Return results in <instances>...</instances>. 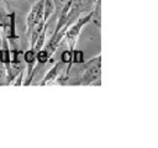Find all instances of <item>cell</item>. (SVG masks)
Masks as SVG:
<instances>
[{"instance_id": "5b68a950", "label": "cell", "mask_w": 158, "mask_h": 148, "mask_svg": "<svg viewBox=\"0 0 158 148\" xmlns=\"http://www.w3.org/2000/svg\"><path fill=\"white\" fill-rule=\"evenodd\" d=\"M62 65H63V63H57V64L46 74V76H44V79H43V81L41 83V85H46V84L53 81V80L57 78V75H58V73H59Z\"/></svg>"}, {"instance_id": "277c9868", "label": "cell", "mask_w": 158, "mask_h": 148, "mask_svg": "<svg viewBox=\"0 0 158 148\" xmlns=\"http://www.w3.org/2000/svg\"><path fill=\"white\" fill-rule=\"evenodd\" d=\"M0 62L4 63L6 65V68L10 72V64H11V52L9 48V44L6 42V39H4L2 42V49L0 51Z\"/></svg>"}, {"instance_id": "52a82bcc", "label": "cell", "mask_w": 158, "mask_h": 148, "mask_svg": "<svg viewBox=\"0 0 158 148\" xmlns=\"http://www.w3.org/2000/svg\"><path fill=\"white\" fill-rule=\"evenodd\" d=\"M77 1L80 5V7L83 9V12L91 11L93 10V6L95 4V0H77Z\"/></svg>"}, {"instance_id": "7c38bea8", "label": "cell", "mask_w": 158, "mask_h": 148, "mask_svg": "<svg viewBox=\"0 0 158 148\" xmlns=\"http://www.w3.org/2000/svg\"><path fill=\"white\" fill-rule=\"evenodd\" d=\"M32 1H37V0H32Z\"/></svg>"}, {"instance_id": "3957f363", "label": "cell", "mask_w": 158, "mask_h": 148, "mask_svg": "<svg viewBox=\"0 0 158 148\" xmlns=\"http://www.w3.org/2000/svg\"><path fill=\"white\" fill-rule=\"evenodd\" d=\"M44 17V10H43V0H37L35 1V4L32 5L31 10H30V14L27 15V18H26V23H27V28L28 31H31L33 23L37 21V18L40 17Z\"/></svg>"}, {"instance_id": "8992f818", "label": "cell", "mask_w": 158, "mask_h": 148, "mask_svg": "<svg viewBox=\"0 0 158 148\" xmlns=\"http://www.w3.org/2000/svg\"><path fill=\"white\" fill-rule=\"evenodd\" d=\"M23 60L26 62V64L28 67V70L32 74V69H33V65H35V62H36V52L32 48H30V51H27L23 54Z\"/></svg>"}, {"instance_id": "7a4b0ae2", "label": "cell", "mask_w": 158, "mask_h": 148, "mask_svg": "<svg viewBox=\"0 0 158 148\" xmlns=\"http://www.w3.org/2000/svg\"><path fill=\"white\" fill-rule=\"evenodd\" d=\"M91 15H93V12H89V14H86L84 17H79V18L75 21V23H72V26H70L69 30L67 28L68 31L65 32V37H67V39H68V43H69L70 49H73V47H74V44H75V41H77V38H78V36H79V32H80V30L83 28V26L86 25L88 21H90Z\"/></svg>"}, {"instance_id": "30bf717a", "label": "cell", "mask_w": 158, "mask_h": 148, "mask_svg": "<svg viewBox=\"0 0 158 148\" xmlns=\"http://www.w3.org/2000/svg\"><path fill=\"white\" fill-rule=\"evenodd\" d=\"M72 62H74V63H83V52L81 51H73L72 49Z\"/></svg>"}, {"instance_id": "4fadbf2b", "label": "cell", "mask_w": 158, "mask_h": 148, "mask_svg": "<svg viewBox=\"0 0 158 148\" xmlns=\"http://www.w3.org/2000/svg\"><path fill=\"white\" fill-rule=\"evenodd\" d=\"M0 1H2V0H0Z\"/></svg>"}, {"instance_id": "8fae6325", "label": "cell", "mask_w": 158, "mask_h": 148, "mask_svg": "<svg viewBox=\"0 0 158 148\" xmlns=\"http://www.w3.org/2000/svg\"><path fill=\"white\" fill-rule=\"evenodd\" d=\"M6 84V70L0 68V85Z\"/></svg>"}, {"instance_id": "6da1fadb", "label": "cell", "mask_w": 158, "mask_h": 148, "mask_svg": "<svg viewBox=\"0 0 158 148\" xmlns=\"http://www.w3.org/2000/svg\"><path fill=\"white\" fill-rule=\"evenodd\" d=\"M100 68H101V62H100V56L91 59L89 63H86L83 76H81V85H89L96 81L100 78Z\"/></svg>"}, {"instance_id": "ba28073f", "label": "cell", "mask_w": 158, "mask_h": 148, "mask_svg": "<svg viewBox=\"0 0 158 148\" xmlns=\"http://www.w3.org/2000/svg\"><path fill=\"white\" fill-rule=\"evenodd\" d=\"M60 60L63 64H69V67H70V64H72V49L70 51L69 49L63 51L60 54Z\"/></svg>"}, {"instance_id": "9c48e42d", "label": "cell", "mask_w": 158, "mask_h": 148, "mask_svg": "<svg viewBox=\"0 0 158 148\" xmlns=\"http://www.w3.org/2000/svg\"><path fill=\"white\" fill-rule=\"evenodd\" d=\"M10 33H9V37L10 38H17V36L15 35V12H12L10 15Z\"/></svg>"}]
</instances>
